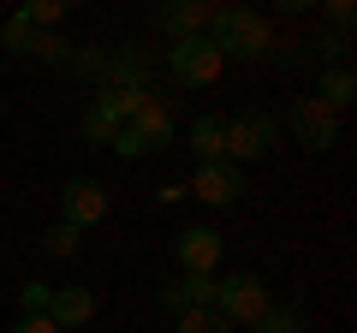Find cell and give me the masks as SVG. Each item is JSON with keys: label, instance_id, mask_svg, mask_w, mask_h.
<instances>
[{"label": "cell", "instance_id": "obj_1", "mask_svg": "<svg viewBox=\"0 0 357 333\" xmlns=\"http://www.w3.org/2000/svg\"><path fill=\"white\" fill-rule=\"evenodd\" d=\"M208 48L220 54V60H262L268 48H274V30H268L262 13H250V6H220L215 18H208Z\"/></svg>", "mask_w": 357, "mask_h": 333}, {"label": "cell", "instance_id": "obj_2", "mask_svg": "<svg viewBox=\"0 0 357 333\" xmlns=\"http://www.w3.org/2000/svg\"><path fill=\"white\" fill-rule=\"evenodd\" d=\"M274 304L268 297V280L262 274H227V280H215V316L227 321V327H256V316Z\"/></svg>", "mask_w": 357, "mask_h": 333}, {"label": "cell", "instance_id": "obj_3", "mask_svg": "<svg viewBox=\"0 0 357 333\" xmlns=\"http://www.w3.org/2000/svg\"><path fill=\"white\" fill-rule=\"evenodd\" d=\"M167 72H173L185 90H208V84L227 72V60L208 48V36H185V42H173V48H167Z\"/></svg>", "mask_w": 357, "mask_h": 333}, {"label": "cell", "instance_id": "obj_4", "mask_svg": "<svg viewBox=\"0 0 357 333\" xmlns=\"http://www.w3.org/2000/svg\"><path fill=\"white\" fill-rule=\"evenodd\" d=\"M96 220H107V185L89 179V173L66 179V191H60V226L84 232V226H96Z\"/></svg>", "mask_w": 357, "mask_h": 333}, {"label": "cell", "instance_id": "obj_5", "mask_svg": "<svg viewBox=\"0 0 357 333\" xmlns=\"http://www.w3.org/2000/svg\"><path fill=\"white\" fill-rule=\"evenodd\" d=\"M286 125H292V137L310 143V149H333V143H340V114L321 107L316 95H298V102L286 107Z\"/></svg>", "mask_w": 357, "mask_h": 333}, {"label": "cell", "instance_id": "obj_6", "mask_svg": "<svg viewBox=\"0 0 357 333\" xmlns=\"http://www.w3.org/2000/svg\"><path fill=\"white\" fill-rule=\"evenodd\" d=\"M274 149V119L268 114H244V119H227V161L244 166V161H262Z\"/></svg>", "mask_w": 357, "mask_h": 333}, {"label": "cell", "instance_id": "obj_7", "mask_svg": "<svg viewBox=\"0 0 357 333\" xmlns=\"http://www.w3.org/2000/svg\"><path fill=\"white\" fill-rule=\"evenodd\" d=\"M220 250H227V244H220L215 226H185V232H178V268H185V274H215L220 268Z\"/></svg>", "mask_w": 357, "mask_h": 333}, {"label": "cell", "instance_id": "obj_8", "mask_svg": "<svg viewBox=\"0 0 357 333\" xmlns=\"http://www.w3.org/2000/svg\"><path fill=\"white\" fill-rule=\"evenodd\" d=\"M191 191L203 196L208 208H227V203H238V191H244V173H238L232 161H208V166H197Z\"/></svg>", "mask_w": 357, "mask_h": 333}, {"label": "cell", "instance_id": "obj_9", "mask_svg": "<svg viewBox=\"0 0 357 333\" xmlns=\"http://www.w3.org/2000/svg\"><path fill=\"white\" fill-rule=\"evenodd\" d=\"M89 316H96V292H89V286H54V297H48V321H54L60 333L89 327Z\"/></svg>", "mask_w": 357, "mask_h": 333}, {"label": "cell", "instance_id": "obj_10", "mask_svg": "<svg viewBox=\"0 0 357 333\" xmlns=\"http://www.w3.org/2000/svg\"><path fill=\"white\" fill-rule=\"evenodd\" d=\"M208 18H215V6H203V0H167L161 13H155V24H161L173 42H185V36H203Z\"/></svg>", "mask_w": 357, "mask_h": 333}, {"label": "cell", "instance_id": "obj_11", "mask_svg": "<svg viewBox=\"0 0 357 333\" xmlns=\"http://www.w3.org/2000/svg\"><path fill=\"white\" fill-rule=\"evenodd\" d=\"M126 125L137 131V137H143V149L155 155V149H167V143H173V107H167L161 95H149V102H143L137 114L126 119Z\"/></svg>", "mask_w": 357, "mask_h": 333}, {"label": "cell", "instance_id": "obj_12", "mask_svg": "<svg viewBox=\"0 0 357 333\" xmlns=\"http://www.w3.org/2000/svg\"><path fill=\"white\" fill-rule=\"evenodd\" d=\"M191 155H197V161H227V119H220V114H203V119H197V125H191Z\"/></svg>", "mask_w": 357, "mask_h": 333}, {"label": "cell", "instance_id": "obj_13", "mask_svg": "<svg viewBox=\"0 0 357 333\" xmlns=\"http://www.w3.org/2000/svg\"><path fill=\"white\" fill-rule=\"evenodd\" d=\"M321 107H333V114H345V107L357 102V77L345 72V65H333V72H321V90H316Z\"/></svg>", "mask_w": 357, "mask_h": 333}, {"label": "cell", "instance_id": "obj_14", "mask_svg": "<svg viewBox=\"0 0 357 333\" xmlns=\"http://www.w3.org/2000/svg\"><path fill=\"white\" fill-rule=\"evenodd\" d=\"M126 125V119L114 114V102H107L102 90H96V102H89V114H84V137L89 143H114V131Z\"/></svg>", "mask_w": 357, "mask_h": 333}, {"label": "cell", "instance_id": "obj_15", "mask_svg": "<svg viewBox=\"0 0 357 333\" xmlns=\"http://www.w3.org/2000/svg\"><path fill=\"white\" fill-rule=\"evenodd\" d=\"M256 333H310L304 316H298L292 304H268L262 316H256Z\"/></svg>", "mask_w": 357, "mask_h": 333}, {"label": "cell", "instance_id": "obj_16", "mask_svg": "<svg viewBox=\"0 0 357 333\" xmlns=\"http://www.w3.org/2000/svg\"><path fill=\"white\" fill-rule=\"evenodd\" d=\"M18 18H24L30 30H54L66 18V0H30V6H18Z\"/></svg>", "mask_w": 357, "mask_h": 333}, {"label": "cell", "instance_id": "obj_17", "mask_svg": "<svg viewBox=\"0 0 357 333\" xmlns=\"http://www.w3.org/2000/svg\"><path fill=\"white\" fill-rule=\"evenodd\" d=\"M0 48H6V54H36V30L13 13L6 24H0Z\"/></svg>", "mask_w": 357, "mask_h": 333}, {"label": "cell", "instance_id": "obj_18", "mask_svg": "<svg viewBox=\"0 0 357 333\" xmlns=\"http://www.w3.org/2000/svg\"><path fill=\"white\" fill-rule=\"evenodd\" d=\"M173 333H232V327H227V321L215 316V309H185Z\"/></svg>", "mask_w": 357, "mask_h": 333}, {"label": "cell", "instance_id": "obj_19", "mask_svg": "<svg viewBox=\"0 0 357 333\" xmlns=\"http://www.w3.org/2000/svg\"><path fill=\"white\" fill-rule=\"evenodd\" d=\"M36 60H48V65H72V42L54 36V30H36Z\"/></svg>", "mask_w": 357, "mask_h": 333}, {"label": "cell", "instance_id": "obj_20", "mask_svg": "<svg viewBox=\"0 0 357 333\" xmlns=\"http://www.w3.org/2000/svg\"><path fill=\"white\" fill-rule=\"evenodd\" d=\"M72 72H77V77H96V84H107V54L77 48V54H72Z\"/></svg>", "mask_w": 357, "mask_h": 333}, {"label": "cell", "instance_id": "obj_21", "mask_svg": "<svg viewBox=\"0 0 357 333\" xmlns=\"http://www.w3.org/2000/svg\"><path fill=\"white\" fill-rule=\"evenodd\" d=\"M107 149H114L119 161H143V155H149V149H143V137H137V131H131V125H119V131H114V143H107Z\"/></svg>", "mask_w": 357, "mask_h": 333}, {"label": "cell", "instance_id": "obj_22", "mask_svg": "<svg viewBox=\"0 0 357 333\" xmlns=\"http://www.w3.org/2000/svg\"><path fill=\"white\" fill-rule=\"evenodd\" d=\"M77 238H84V232H72V226H48L42 250H48V256H72V250H77Z\"/></svg>", "mask_w": 357, "mask_h": 333}, {"label": "cell", "instance_id": "obj_23", "mask_svg": "<svg viewBox=\"0 0 357 333\" xmlns=\"http://www.w3.org/2000/svg\"><path fill=\"white\" fill-rule=\"evenodd\" d=\"M48 297H54V286H42V280H30L24 292H18V304H24V316H48Z\"/></svg>", "mask_w": 357, "mask_h": 333}, {"label": "cell", "instance_id": "obj_24", "mask_svg": "<svg viewBox=\"0 0 357 333\" xmlns=\"http://www.w3.org/2000/svg\"><path fill=\"white\" fill-rule=\"evenodd\" d=\"M6 333H60V327H54L48 316H18V321H13Z\"/></svg>", "mask_w": 357, "mask_h": 333}, {"label": "cell", "instance_id": "obj_25", "mask_svg": "<svg viewBox=\"0 0 357 333\" xmlns=\"http://www.w3.org/2000/svg\"><path fill=\"white\" fill-rule=\"evenodd\" d=\"M328 18L345 30V24H351V0H328Z\"/></svg>", "mask_w": 357, "mask_h": 333}, {"label": "cell", "instance_id": "obj_26", "mask_svg": "<svg viewBox=\"0 0 357 333\" xmlns=\"http://www.w3.org/2000/svg\"><path fill=\"white\" fill-rule=\"evenodd\" d=\"M316 48H321V60H340V54H345V36H321Z\"/></svg>", "mask_w": 357, "mask_h": 333}]
</instances>
